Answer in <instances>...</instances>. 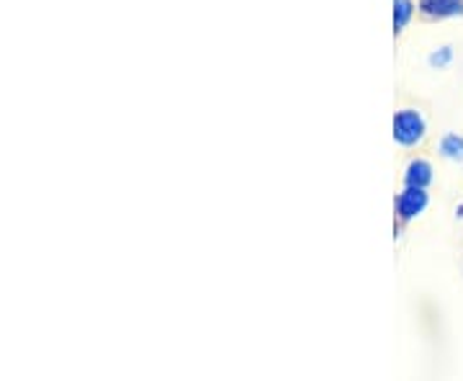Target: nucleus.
<instances>
[{"label":"nucleus","instance_id":"1","mask_svg":"<svg viewBox=\"0 0 463 381\" xmlns=\"http://www.w3.org/2000/svg\"><path fill=\"white\" fill-rule=\"evenodd\" d=\"M425 132H428V124H425V117L417 111V109H402L394 117V139L404 148H414L425 139Z\"/></svg>","mask_w":463,"mask_h":381},{"label":"nucleus","instance_id":"5","mask_svg":"<svg viewBox=\"0 0 463 381\" xmlns=\"http://www.w3.org/2000/svg\"><path fill=\"white\" fill-rule=\"evenodd\" d=\"M440 152H443V157L448 160H453V163H463V137L461 134H446L443 139H440Z\"/></svg>","mask_w":463,"mask_h":381},{"label":"nucleus","instance_id":"3","mask_svg":"<svg viewBox=\"0 0 463 381\" xmlns=\"http://www.w3.org/2000/svg\"><path fill=\"white\" fill-rule=\"evenodd\" d=\"M420 8L430 18L463 16V0H420Z\"/></svg>","mask_w":463,"mask_h":381},{"label":"nucleus","instance_id":"6","mask_svg":"<svg viewBox=\"0 0 463 381\" xmlns=\"http://www.w3.org/2000/svg\"><path fill=\"white\" fill-rule=\"evenodd\" d=\"M414 14V3L412 0H394V29L397 32H404L410 18Z\"/></svg>","mask_w":463,"mask_h":381},{"label":"nucleus","instance_id":"2","mask_svg":"<svg viewBox=\"0 0 463 381\" xmlns=\"http://www.w3.org/2000/svg\"><path fill=\"white\" fill-rule=\"evenodd\" d=\"M428 194L425 188H417V186H407V191H402L397 199V214L410 222L414 216H420L425 209H428Z\"/></svg>","mask_w":463,"mask_h":381},{"label":"nucleus","instance_id":"4","mask_svg":"<svg viewBox=\"0 0 463 381\" xmlns=\"http://www.w3.org/2000/svg\"><path fill=\"white\" fill-rule=\"evenodd\" d=\"M404 183L407 186H417V188H425L428 183H432V166L428 160H412L407 166L404 173Z\"/></svg>","mask_w":463,"mask_h":381},{"label":"nucleus","instance_id":"7","mask_svg":"<svg viewBox=\"0 0 463 381\" xmlns=\"http://www.w3.org/2000/svg\"><path fill=\"white\" fill-rule=\"evenodd\" d=\"M450 60H453V47H440V50H435L430 54V62L432 67H438V70H443V67L450 65Z\"/></svg>","mask_w":463,"mask_h":381}]
</instances>
